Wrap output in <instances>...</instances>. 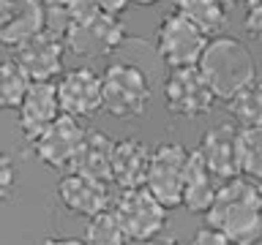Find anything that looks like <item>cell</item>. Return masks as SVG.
I'll return each mask as SVG.
<instances>
[{"mask_svg":"<svg viewBox=\"0 0 262 245\" xmlns=\"http://www.w3.org/2000/svg\"><path fill=\"white\" fill-rule=\"evenodd\" d=\"M205 224L221 229L235 245H251L262 240V202L257 180L235 175L219 183L216 199L205 212Z\"/></svg>","mask_w":262,"mask_h":245,"instance_id":"1","label":"cell"},{"mask_svg":"<svg viewBox=\"0 0 262 245\" xmlns=\"http://www.w3.org/2000/svg\"><path fill=\"white\" fill-rule=\"evenodd\" d=\"M196 65L205 74L210 90L216 93V101H227L241 87L257 79V60L249 52V46L241 38L224 36V33L208 38V46Z\"/></svg>","mask_w":262,"mask_h":245,"instance_id":"2","label":"cell"},{"mask_svg":"<svg viewBox=\"0 0 262 245\" xmlns=\"http://www.w3.org/2000/svg\"><path fill=\"white\" fill-rule=\"evenodd\" d=\"M63 41L71 55L90 60V57H104L120 49L128 41V33L126 24L120 22V14H112L93 3L69 22Z\"/></svg>","mask_w":262,"mask_h":245,"instance_id":"3","label":"cell"},{"mask_svg":"<svg viewBox=\"0 0 262 245\" xmlns=\"http://www.w3.org/2000/svg\"><path fill=\"white\" fill-rule=\"evenodd\" d=\"M153 87L147 74L134 63H110L101 74V101L104 112L118 120L142 117L150 106Z\"/></svg>","mask_w":262,"mask_h":245,"instance_id":"4","label":"cell"},{"mask_svg":"<svg viewBox=\"0 0 262 245\" xmlns=\"http://www.w3.org/2000/svg\"><path fill=\"white\" fill-rule=\"evenodd\" d=\"M118 215L123 234L128 242H147L159 240V234L167 229V207L147 191L145 185L139 188H120L118 199L112 204Z\"/></svg>","mask_w":262,"mask_h":245,"instance_id":"5","label":"cell"},{"mask_svg":"<svg viewBox=\"0 0 262 245\" xmlns=\"http://www.w3.org/2000/svg\"><path fill=\"white\" fill-rule=\"evenodd\" d=\"M213 104H216V93L210 90L200 65L169 68L167 79H164V106L172 117H205L213 109Z\"/></svg>","mask_w":262,"mask_h":245,"instance_id":"6","label":"cell"},{"mask_svg":"<svg viewBox=\"0 0 262 245\" xmlns=\"http://www.w3.org/2000/svg\"><path fill=\"white\" fill-rule=\"evenodd\" d=\"M188 153L191 150H186V144L180 142H161L150 150L145 188L167 210L183 207V177H186Z\"/></svg>","mask_w":262,"mask_h":245,"instance_id":"7","label":"cell"},{"mask_svg":"<svg viewBox=\"0 0 262 245\" xmlns=\"http://www.w3.org/2000/svg\"><path fill=\"white\" fill-rule=\"evenodd\" d=\"M205 33L191 24L183 14L172 11L161 19L156 30V52L167 68H183V65H196L208 46Z\"/></svg>","mask_w":262,"mask_h":245,"instance_id":"8","label":"cell"},{"mask_svg":"<svg viewBox=\"0 0 262 245\" xmlns=\"http://www.w3.org/2000/svg\"><path fill=\"white\" fill-rule=\"evenodd\" d=\"M82 136H85V126H82L79 117H71V114H60L55 122L41 131L36 139H30V153L44 163V166L55 169V172H69L74 163V155H77Z\"/></svg>","mask_w":262,"mask_h":245,"instance_id":"9","label":"cell"},{"mask_svg":"<svg viewBox=\"0 0 262 245\" xmlns=\"http://www.w3.org/2000/svg\"><path fill=\"white\" fill-rule=\"evenodd\" d=\"M63 57H66L63 36H57L47 28L36 36H30L28 41H22V44L11 46V60L28 74L30 82H52L55 77H60L66 71Z\"/></svg>","mask_w":262,"mask_h":245,"instance_id":"10","label":"cell"},{"mask_svg":"<svg viewBox=\"0 0 262 245\" xmlns=\"http://www.w3.org/2000/svg\"><path fill=\"white\" fill-rule=\"evenodd\" d=\"M57 101L71 117H93L104 109L101 101V74L93 68H71L57 79Z\"/></svg>","mask_w":262,"mask_h":245,"instance_id":"11","label":"cell"},{"mask_svg":"<svg viewBox=\"0 0 262 245\" xmlns=\"http://www.w3.org/2000/svg\"><path fill=\"white\" fill-rule=\"evenodd\" d=\"M57 202L66 212L88 220L110 207V188L104 180L88 177L82 172H63L57 183Z\"/></svg>","mask_w":262,"mask_h":245,"instance_id":"12","label":"cell"},{"mask_svg":"<svg viewBox=\"0 0 262 245\" xmlns=\"http://www.w3.org/2000/svg\"><path fill=\"white\" fill-rule=\"evenodd\" d=\"M194 150L200 153L205 166L216 175L219 183L241 175V169H237V126L232 120L208 128Z\"/></svg>","mask_w":262,"mask_h":245,"instance_id":"13","label":"cell"},{"mask_svg":"<svg viewBox=\"0 0 262 245\" xmlns=\"http://www.w3.org/2000/svg\"><path fill=\"white\" fill-rule=\"evenodd\" d=\"M16 114H19L22 136L28 142L36 139L49 122H55L63 114L60 101H57V85L55 82H30L16 106Z\"/></svg>","mask_w":262,"mask_h":245,"instance_id":"14","label":"cell"},{"mask_svg":"<svg viewBox=\"0 0 262 245\" xmlns=\"http://www.w3.org/2000/svg\"><path fill=\"white\" fill-rule=\"evenodd\" d=\"M147 166H150V147L137 136H126L115 142L110 183L118 188H139L147 180Z\"/></svg>","mask_w":262,"mask_h":245,"instance_id":"15","label":"cell"},{"mask_svg":"<svg viewBox=\"0 0 262 245\" xmlns=\"http://www.w3.org/2000/svg\"><path fill=\"white\" fill-rule=\"evenodd\" d=\"M112 153H115V139L106 131L85 128L82 144H79L77 155H74V163L69 172H82L88 177L110 183L112 180Z\"/></svg>","mask_w":262,"mask_h":245,"instance_id":"16","label":"cell"},{"mask_svg":"<svg viewBox=\"0 0 262 245\" xmlns=\"http://www.w3.org/2000/svg\"><path fill=\"white\" fill-rule=\"evenodd\" d=\"M216 191H219L216 175L205 166L200 153L191 150L186 163V177H183V207L194 212V215H205L213 199H216Z\"/></svg>","mask_w":262,"mask_h":245,"instance_id":"17","label":"cell"},{"mask_svg":"<svg viewBox=\"0 0 262 245\" xmlns=\"http://www.w3.org/2000/svg\"><path fill=\"white\" fill-rule=\"evenodd\" d=\"M47 28V11L41 0H16L11 16L0 28V44L3 46H16L30 36H36Z\"/></svg>","mask_w":262,"mask_h":245,"instance_id":"18","label":"cell"},{"mask_svg":"<svg viewBox=\"0 0 262 245\" xmlns=\"http://www.w3.org/2000/svg\"><path fill=\"white\" fill-rule=\"evenodd\" d=\"M175 11L196 24L205 36H219L229 22V8L221 0H175Z\"/></svg>","mask_w":262,"mask_h":245,"instance_id":"19","label":"cell"},{"mask_svg":"<svg viewBox=\"0 0 262 245\" xmlns=\"http://www.w3.org/2000/svg\"><path fill=\"white\" fill-rule=\"evenodd\" d=\"M227 109L237 128L262 126V79L249 82L232 98H227Z\"/></svg>","mask_w":262,"mask_h":245,"instance_id":"20","label":"cell"},{"mask_svg":"<svg viewBox=\"0 0 262 245\" xmlns=\"http://www.w3.org/2000/svg\"><path fill=\"white\" fill-rule=\"evenodd\" d=\"M237 169L243 177L262 180V126L237 128Z\"/></svg>","mask_w":262,"mask_h":245,"instance_id":"21","label":"cell"},{"mask_svg":"<svg viewBox=\"0 0 262 245\" xmlns=\"http://www.w3.org/2000/svg\"><path fill=\"white\" fill-rule=\"evenodd\" d=\"M82 240L93 242V245H123V242H128L112 207H106L101 212H96L93 218H88V229H85V237H82Z\"/></svg>","mask_w":262,"mask_h":245,"instance_id":"22","label":"cell"},{"mask_svg":"<svg viewBox=\"0 0 262 245\" xmlns=\"http://www.w3.org/2000/svg\"><path fill=\"white\" fill-rule=\"evenodd\" d=\"M30 79L14 60H0V109H16Z\"/></svg>","mask_w":262,"mask_h":245,"instance_id":"23","label":"cell"},{"mask_svg":"<svg viewBox=\"0 0 262 245\" xmlns=\"http://www.w3.org/2000/svg\"><path fill=\"white\" fill-rule=\"evenodd\" d=\"M41 3H44L47 11V30L63 36L74 16L82 14L88 6H93L96 0H41Z\"/></svg>","mask_w":262,"mask_h":245,"instance_id":"24","label":"cell"},{"mask_svg":"<svg viewBox=\"0 0 262 245\" xmlns=\"http://www.w3.org/2000/svg\"><path fill=\"white\" fill-rule=\"evenodd\" d=\"M16 177H19V172H16V161L8 153H0V204L8 202L14 196Z\"/></svg>","mask_w":262,"mask_h":245,"instance_id":"25","label":"cell"},{"mask_svg":"<svg viewBox=\"0 0 262 245\" xmlns=\"http://www.w3.org/2000/svg\"><path fill=\"white\" fill-rule=\"evenodd\" d=\"M243 30H246V36H249L251 41L262 44V3L249 6V11H246V19H243Z\"/></svg>","mask_w":262,"mask_h":245,"instance_id":"26","label":"cell"},{"mask_svg":"<svg viewBox=\"0 0 262 245\" xmlns=\"http://www.w3.org/2000/svg\"><path fill=\"white\" fill-rule=\"evenodd\" d=\"M194 242H196V245H232V242L227 240V234L221 232V229L210 226V224H205L200 232L194 234Z\"/></svg>","mask_w":262,"mask_h":245,"instance_id":"27","label":"cell"},{"mask_svg":"<svg viewBox=\"0 0 262 245\" xmlns=\"http://www.w3.org/2000/svg\"><path fill=\"white\" fill-rule=\"evenodd\" d=\"M96 6H101V8H106V11H112V14H120V11H126L128 0H96Z\"/></svg>","mask_w":262,"mask_h":245,"instance_id":"28","label":"cell"},{"mask_svg":"<svg viewBox=\"0 0 262 245\" xmlns=\"http://www.w3.org/2000/svg\"><path fill=\"white\" fill-rule=\"evenodd\" d=\"M14 6H16V0H0V28H3V24H6V19L11 16Z\"/></svg>","mask_w":262,"mask_h":245,"instance_id":"29","label":"cell"},{"mask_svg":"<svg viewBox=\"0 0 262 245\" xmlns=\"http://www.w3.org/2000/svg\"><path fill=\"white\" fill-rule=\"evenodd\" d=\"M159 0H128V6H137V8H145V6H156Z\"/></svg>","mask_w":262,"mask_h":245,"instance_id":"30","label":"cell"},{"mask_svg":"<svg viewBox=\"0 0 262 245\" xmlns=\"http://www.w3.org/2000/svg\"><path fill=\"white\" fill-rule=\"evenodd\" d=\"M221 3H224L227 8H235V6H241V3H243V0H221Z\"/></svg>","mask_w":262,"mask_h":245,"instance_id":"31","label":"cell"},{"mask_svg":"<svg viewBox=\"0 0 262 245\" xmlns=\"http://www.w3.org/2000/svg\"><path fill=\"white\" fill-rule=\"evenodd\" d=\"M246 6H257V3H262V0H243Z\"/></svg>","mask_w":262,"mask_h":245,"instance_id":"32","label":"cell"},{"mask_svg":"<svg viewBox=\"0 0 262 245\" xmlns=\"http://www.w3.org/2000/svg\"><path fill=\"white\" fill-rule=\"evenodd\" d=\"M257 191H259V202H262V180L257 183Z\"/></svg>","mask_w":262,"mask_h":245,"instance_id":"33","label":"cell"}]
</instances>
